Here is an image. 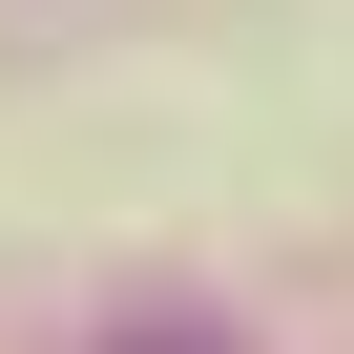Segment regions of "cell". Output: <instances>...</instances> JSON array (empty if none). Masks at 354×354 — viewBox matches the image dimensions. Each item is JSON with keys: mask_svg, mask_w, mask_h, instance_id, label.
I'll list each match as a JSON object with an SVG mask.
<instances>
[{"mask_svg": "<svg viewBox=\"0 0 354 354\" xmlns=\"http://www.w3.org/2000/svg\"><path fill=\"white\" fill-rule=\"evenodd\" d=\"M125 354H209V333H125Z\"/></svg>", "mask_w": 354, "mask_h": 354, "instance_id": "6da1fadb", "label": "cell"}]
</instances>
